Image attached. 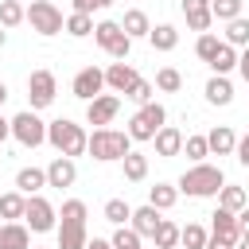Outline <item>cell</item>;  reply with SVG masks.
<instances>
[{
  "label": "cell",
  "instance_id": "cell-14",
  "mask_svg": "<svg viewBox=\"0 0 249 249\" xmlns=\"http://www.w3.org/2000/svg\"><path fill=\"white\" fill-rule=\"evenodd\" d=\"M210 237H218V241H230V245H237V237H241L237 214H233V210H226V206H218V210L210 214Z\"/></svg>",
  "mask_w": 249,
  "mask_h": 249
},
{
  "label": "cell",
  "instance_id": "cell-32",
  "mask_svg": "<svg viewBox=\"0 0 249 249\" xmlns=\"http://www.w3.org/2000/svg\"><path fill=\"white\" fill-rule=\"evenodd\" d=\"M160 93H179L183 89V74L175 70V66H163V70H156V82H152Z\"/></svg>",
  "mask_w": 249,
  "mask_h": 249
},
{
  "label": "cell",
  "instance_id": "cell-11",
  "mask_svg": "<svg viewBox=\"0 0 249 249\" xmlns=\"http://www.w3.org/2000/svg\"><path fill=\"white\" fill-rule=\"evenodd\" d=\"M70 93L82 97V101H93L97 93H105V70H97V66H82V70L74 74V82H70Z\"/></svg>",
  "mask_w": 249,
  "mask_h": 249
},
{
  "label": "cell",
  "instance_id": "cell-31",
  "mask_svg": "<svg viewBox=\"0 0 249 249\" xmlns=\"http://www.w3.org/2000/svg\"><path fill=\"white\" fill-rule=\"evenodd\" d=\"M222 39H226L230 47H237V51H241V47H249V19H245V16L230 19V23H226V35H222Z\"/></svg>",
  "mask_w": 249,
  "mask_h": 249
},
{
  "label": "cell",
  "instance_id": "cell-29",
  "mask_svg": "<svg viewBox=\"0 0 249 249\" xmlns=\"http://www.w3.org/2000/svg\"><path fill=\"white\" fill-rule=\"evenodd\" d=\"M218 206H226V210H241V206H249V195H245V187H237V183H222V191H218Z\"/></svg>",
  "mask_w": 249,
  "mask_h": 249
},
{
  "label": "cell",
  "instance_id": "cell-15",
  "mask_svg": "<svg viewBox=\"0 0 249 249\" xmlns=\"http://www.w3.org/2000/svg\"><path fill=\"white\" fill-rule=\"evenodd\" d=\"M74 179H78V163L70 160V156H54L51 163H47V187H74Z\"/></svg>",
  "mask_w": 249,
  "mask_h": 249
},
{
  "label": "cell",
  "instance_id": "cell-17",
  "mask_svg": "<svg viewBox=\"0 0 249 249\" xmlns=\"http://www.w3.org/2000/svg\"><path fill=\"white\" fill-rule=\"evenodd\" d=\"M0 249H31L27 222H0Z\"/></svg>",
  "mask_w": 249,
  "mask_h": 249
},
{
  "label": "cell",
  "instance_id": "cell-44",
  "mask_svg": "<svg viewBox=\"0 0 249 249\" xmlns=\"http://www.w3.org/2000/svg\"><path fill=\"white\" fill-rule=\"evenodd\" d=\"M237 74L249 82V47H241V51H237Z\"/></svg>",
  "mask_w": 249,
  "mask_h": 249
},
{
  "label": "cell",
  "instance_id": "cell-13",
  "mask_svg": "<svg viewBox=\"0 0 249 249\" xmlns=\"http://www.w3.org/2000/svg\"><path fill=\"white\" fill-rule=\"evenodd\" d=\"M136 82H140V74H136L132 62H109V70H105V89L109 93H128Z\"/></svg>",
  "mask_w": 249,
  "mask_h": 249
},
{
  "label": "cell",
  "instance_id": "cell-51",
  "mask_svg": "<svg viewBox=\"0 0 249 249\" xmlns=\"http://www.w3.org/2000/svg\"><path fill=\"white\" fill-rule=\"evenodd\" d=\"M4 39H8V31H4V27H0V47H4Z\"/></svg>",
  "mask_w": 249,
  "mask_h": 249
},
{
  "label": "cell",
  "instance_id": "cell-46",
  "mask_svg": "<svg viewBox=\"0 0 249 249\" xmlns=\"http://www.w3.org/2000/svg\"><path fill=\"white\" fill-rule=\"evenodd\" d=\"M86 249H113V241H105V237H89Z\"/></svg>",
  "mask_w": 249,
  "mask_h": 249
},
{
  "label": "cell",
  "instance_id": "cell-30",
  "mask_svg": "<svg viewBox=\"0 0 249 249\" xmlns=\"http://www.w3.org/2000/svg\"><path fill=\"white\" fill-rule=\"evenodd\" d=\"M62 31L74 35V39H86V35H93V16H86V12H70L66 23H62Z\"/></svg>",
  "mask_w": 249,
  "mask_h": 249
},
{
  "label": "cell",
  "instance_id": "cell-45",
  "mask_svg": "<svg viewBox=\"0 0 249 249\" xmlns=\"http://www.w3.org/2000/svg\"><path fill=\"white\" fill-rule=\"evenodd\" d=\"M237 226H241V237H249V206L237 210Z\"/></svg>",
  "mask_w": 249,
  "mask_h": 249
},
{
  "label": "cell",
  "instance_id": "cell-28",
  "mask_svg": "<svg viewBox=\"0 0 249 249\" xmlns=\"http://www.w3.org/2000/svg\"><path fill=\"white\" fill-rule=\"evenodd\" d=\"M148 202H152L156 210H171V206L179 202V187H171V183H156V187H148Z\"/></svg>",
  "mask_w": 249,
  "mask_h": 249
},
{
  "label": "cell",
  "instance_id": "cell-19",
  "mask_svg": "<svg viewBox=\"0 0 249 249\" xmlns=\"http://www.w3.org/2000/svg\"><path fill=\"white\" fill-rule=\"evenodd\" d=\"M233 144H237V132H233L230 124H218V128L206 132V148H210V156H233Z\"/></svg>",
  "mask_w": 249,
  "mask_h": 249
},
{
  "label": "cell",
  "instance_id": "cell-36",
  "mask_svg": "<svg viewBox=\"0 0 249 249\" xmlns=\"http://www.w3.org/2000/svg\"><path fill=\"white\" fill-rule=\"evenodd\" d=\"M152 241H156V249H175V245H179V226L163 218V222L156 226V233H152Z\"/></svg>",
  "mask_w": 249,
  "mask_h": 249
},
{
  "label": "cell",
  "instance_id": "cell-35",
  "mask_svg": "<svg viewBox=\"0 0 249 249\" xmlns=\"http://www.w3.org/2000/svg\"><path fill=\"white\" fill-rule=\"evenodd\" d=\"M183 156H187L191 163H202V160L210 156V148H206V136H202V132H195V136H183Z\"/></svg>",
  "mask_w": 249,
  "mask_h": 249
},
{
  "label": "cell",
  "instance_id": "cell-23",
  "mask_svg": "<svg viewBox=\"0 0 249 249\" xmlns=\"http://www.w3.org/2000/svg\"><path fill=\"white\" fill-rule=\"evenodd\" d=\"M202 93H206L210 105H230V101H233V82H230V74H214Z\"/></svg>",
  "mask_w": 249,
  "mask_h": 249
},
{
  "label": "cell",
  "instance_id": "cell-37",
  "mask_svg": "<svg viewBox=\"0 0 249 249\" xmlns=\"http://www.w3.org/2000/svg\"><path fill=\"white\" fill-rule=\"evenodd\" d=\"M128 218H132V206H128L124 198H109V202H105V222H113V226H128Z\"/></svg>",
  "mask_w": 249,
  "mask_h": 249
},
{
  "label": "cell",
  "instance_id": "cell-34",
  "mask_svg": "<svg viewBox=\"0 0 249 249\" xmlns=\"http://www.w3.org/2000/svg\"><path fill=\"white\" fill-rule=\"evenodd\" d=\"M27 19V8L19 0H0V27H19Z\"/></svg>",
  "mask_w": 249,
  "mask_h": 249
},
{
  "label": "cell",
  "instance_id": "cell-41",
  "mask_svg": "<svg viewBox=\"0 0 249 249\" xmlns=\"http://www.w3.org/2000/svg\"><path fill=\"white\" fill-rule=\"evenodd\" d=\"M124 97H128V101H136V105H144V101H152V97H156V86H152L148 78H140V82H136Z\"/></svg>",
  "mask_w": 249,
  "mask_h": 249
},
{
  "label": "cell",
  "instance_id": "cell-39",
  "mask_svg": "<svg viewBox=\"0 0 249 249\" xmlns=\"http://www.w3.org/2000/svg\"><path fill=\"white\" fill-rule=\"evenodd\" d=\"M109 241H113V249H136V245H140L144 237H140V233H136L132 226H117Z\"/></svg>",
  "mask_w": 249,
  "mask_h": 249
},
{
  "label": "cell",
  "instance_id": "cell-24",
  "mask_svg": "<svg viewBox=\"0 0 249 249\" xmlns=\"http://www.w3.org/2000/svg\"><path fill=\"white\" fill-rule=\"evenodd\" d=\"M214 74H230V70H237V47H230L226 39L218 43V51L210 54V62H206Z\"/></svg>",
  "mask_w": 249,
  "mask_h": 249
},
{
  "label": "cell",
  "instance_id": "cell-40",
  "mask_svg": "<svg viewBox=\"0 0 249 249\" xmlns=\"http://www.w3.org/2000/svg\"><path fill=\"white\" fill-rule=\"evenodd\" d=\"M218 43H222V39H218L214 31H198V43H195V54H198L202 62H210V54L218 51Z\"/></svg>",
  "mask_w": 249,
  "mask_h": 249
},
{
  "label": "cell",
  "instance_id": "cell-43",
  "mask_svg": "<svg viewBox=\"0 0 249 249\" xmlns=\"http://www.w3.org/2000/svg\"><path fill=\"white\" fill-rule=\"evenodd\" d=\"M233 156H237V163H241V167H249V132H245V136H237Z\"/></svg>",
  "mask_w": 249,
  "mask_h": 249
},
{
  "label": "cell",
  "instance_id": "cell-47",
  "mask_svg": "<svg viewBox=\"0 0 249 249\" xmlns=\"http://www.w3.org/2000/svg\"><path fill=\"white\" fill-rule=\"evenodd\" d=\"M202 249H233V245H230V241H218V237H206Z\"/></svg>",
  "mask_w": 249,
  "mask_h": 249
},
{
  "label": "cell",
  "instance_id": "cell-48",
  "mask_svg": "<svg viewBox=\"0 0 249 249\" xmlns=\"http://www.w3.org/2000/svg\"><path fill=\"white\" fill-rule=\"evenodd\" d=\"M12 136V121H4V113H0V144Z\"/></svg>",
  "mask_w": 249,
  "mask_h": 249
},
{
  "label": "cell",
  "instance_id": "cell-9",
  "mask_svg": "<svg viewBox=\"0 0 249 249\" xmlns=\"http://www.w3.org/2000/svg\"><path fill=\"white\" fill-rule=\"evenodd\" d=\"M23 222L31 233H51L58 226V210L43 198V195H27V206H23Z\"/></svg>",
  "mask_w": 249,
  "mask_h": 249
},
{
  "label": "cell",
  "instance_id": "cell-42",
  "mask_svg": "<svg viewBox=\"0 0 249 249\" xmlns=\"http://www.w3.org/2000/svg\"><path fill=\"white\" fill-rule=\"evenodd\" d=\"M74 4V12H86V16H93V12H105L113 0H70Z\"/></svg>",
  "mask_w": 249,
  "mask_h": 249
},
{
  "label": "cell",
  "instance_id": "cell-52",
  "mask_svg": "<svg viewBox=\"0 0 249 249\" xmlns=\"http://www.w3.org/2000/svg\"><path fill=\"white\" fill-rule=\"evenodd\" d=\"M136 249H144V245H136Z\"/></svg>",
  "mask_w": 249,
  "mask_h": 249
},
{
  "label": "cell",
  "instance_id": "cell-27",
  "mask_svg": "<svg viewBox=\"0 0 249 249\" xmlns=\"http://www.w3.org/2000/svg\"><path fill=\"white\" fill-rule=\"evenodd\" d=\"M23 206H27V195H19V191H4L0 195V218L4 222H19Z\"/></svg>",
  "mask_w": 249,
  "mask_h": 249
},
{
  "label": "cell",
  "instance_id": "cell-8",
  "mask_svg": "<svg viewBox=\"0 0 249 249\" xmlns=\"http://www.w3.org/2000/svg\"><path fill=\"white\" fill-rule=\"evenodd\" d=\"M12 136H16L23 148H39V144H47V121H43L35 109H23V113L12 117Z\"/></svg>",
  "mask_w": 249,
  "mask_h": 249
},
{
  "label": "cell",
  "instance_id": "cell-4",
  "mask_svg": "<svg viewBox=\"0 0 249 249\" xmlns=\"http://www.w3.org/2000/svg\"><path fill=\"white\" fill-rule=\"evenodd\" d=\"M86 140H89V132L78 124V121H70V117H58V121H47V144L58 152V156H86Z\"/></svg>",
  "mask_w": 249,
  "mask_h": 249
},
{
  "label": "cell",
  "instance_id": "cell-53",
  "mask_svg": "<svg viewBox=\"0 0 249 249\" xmlns=\"http://www.w3.org/2000/svg\"><path fill=\"white\" fill-rule=\"evenodd\" d=\"M31 249H39V245H31Z\"/></svg>",
  "mask_w": 249,
  "mask_h": 249
},
{
  "label": "cell",
  "instance_id": "cell-25",
  "mask_svg": "<svg viewBox=\"0 0 249 249\" xmlns=\"http://www.w3.org/2000/svg\"><path fill=\"white\" fill-rule=\"evenodd\" d=\"M148 43H152V51H175L179 47V31L171 23H156L148 31Z\"/></svg>",
  "mask_w": 249,
  "mask_h": 249
},
{
  "label": "cell",
  "instance_id": "cell-21",
  "mask_svg": "<svg viewBox=\"0 0 249 249\" xmlns=\"http://www.w3.org/2000/svg\"><path fill=\"white\" fill-rule=\"evenodd\" d=\"M47 187V167H19L16 171V191L19 195H39Z\"/></svg>",
  "mask_w": 249,
  "mask_h": 249
},
{
  "label": "cell",
  "instance_id": "cell-3",
  "mask_svg": "<svg viewBox=\"0 0 249 249\" xmlns=\"http://www.w3.org/2000/svg\"><path fill=\"white\" fill-rule=\"evenodd\" d=\"M222 183H226V175H222V167H214V163H191L183 175H179V195H191V198H214L218 191H222Z\"/></svg>",
  "mask_w": 249,
  "mask_h": 249
},
{
  "label": "cell",
  "instance_id": "cell-16",
  "mask_svg": "<svg viewBox=\"0 0 249 249\" xmlns=\"http://www.w3.org/2000/svg\"><path fill=\"white\" fill-rule=\"evenodd\" d=\"M179 12L187 19L191 31H210L214 16H210V0H179Z\"/></svg>",
  "mask_w": 249,
  "mask_h": 249
},
{
  "label": "cell",
  "instance_id": "cell-38",
  "mask_svg": "<svg viewBox=\"0 0 249 249\" xmlns=\"http://www.w3.org/2000/svg\"><path fill=\"white\" fill-rule=\"evenodd\" d=\"M210 16L222 19V23H230V19L241 16V0H210Z\"/></svg>",
  "mask_w": 249,
  "mask_h": 249
},
{
  "label": "cell",
  "instance_id": "cell-5",
  "mask_svg": "<svg viewBox=\"0 0 249 249\" xmlns=\"http://www.w3.org/2000/svg\"><path fill=\"white\" fill-rule=\"evenodd\" d=\"M163 124H167V109L152 97V101H144V105L132 113V121H128L124 132H128V140H140V144H144V140H152Z\"/></svg>",
  "mask_w": 249,
  "mask_h": 249
},
{
  "label": "cell",
  "instance_id": "cell-12",
  "mask_svg": "<svg viewBox=\"0 0 249 249\" xmlns=\"http://www.w3.org/2000/svg\"><path fill=\"white\" fill-rule=\"evenodd\" d=\"M117 113H121V97H117V93H97L93 101H86V121H89L93 128L113 124Z\"/></svg>",
  "mask_w": 249,
  "mask_h": 249
},
{
  "label": "cell",
  "instance_id": "cell-49",
  "mask_svg": "<svg viewBox=\"0 0 249 249\" xmlns=\"http://www.w3.org/2000/svg\"><path fill=\"white\" fill-rule=\"evenodd\" d=\"M233 249H249V237H237V245Z\"/></svg>",
  "mask_w": 249,
  "mask_h": 249
},
{
  "label": "cell",
  "instance_id": "cell-33",
  "mask_svg": "<svg viewBox=\"0 0 249 249\" xmlns=\"http://www.w3.org/2000/svg\"><path fill=\"white\" fill-rule=\"evenodd\" d=\"M206 237H210V233H206L198 222L179 226V245H183V249H202V245H206Z\"/></svg>",
  "mask_w": 249,
  "mask_h": 249
},
{
  "label": "cell",
  "instance_id": "cell-50",
  "mask_svg": "<svg viewBox=\"0 0 249 249\" xmlns=\"http://www.w3.org/2000/svg\"><path fill=\"white\" fill-rule=\"evenodd\" d=\"M4 101H8V86L0 82V105H4Z\"/></svg>",
  "mask_w": 249,
  "mask_h": 249
},
{
  "label": "cell",
  "instance_id": "cell-20",
  "mask_svg": "<svg viewBox=\"0 0 249 249\" xmlns=\"http://www.w3.org/2000/svg\"><path fill=\"white\" fill-rule=\"evenodd\" d=\"M160 214H163V210H156L152 202H148V206H136V210H132V218H128V226H132L140 237H152V233H156V226L163 222Z\"/></svg>",
  "mask_w": 249,
  "mask_h": 249
},
{
  "label": "cell",
  "instance_id": "cell-2",
  "mask_svg": "<svg viewBox=\"0 0 249 249\" xmlns=\"http://www.w3.org/2000/svg\"><path fill=\"white\" fill-rule=\"evenodd\" d=\"M86 152H89L97 163H117V160H124V156L132 152V140H128V132H124V128L105 124V128H93V132H89Z\"/></svg>",
  "mask_w": 249,
  "mask_h": 249
},
{
  "label": "cell",
  "instance_id": "cell-10",
  "mask_svg": "<svg viewBox=\"0 0 249 249\" xmlns=\"http://www.w3.org/2000/svg\"><path fill=\"white\" fill-rule=\"evenodd\" d=\"M54 93H58V82H54V74L51 70H31L27 74V109H47V105H54Z\"/></svg>",
  "mask_w": 249,
  "mask_h": 249
},
{
  "label": "cell",
  "instance_id": "cell-18",
  "mask_svg": "<svg viewBox=\"0 0 249 249\" xmlns=\"http://www.w3.org/2000/svg\"><path fill=\"white\" fill-rule=\"evenodd\" d=\"M152 144H156V156L171 160V156H179V152H183V132H179L175 124H163V128L152 136Z\"/></svg>",
  "mask_w": 249,
  "mask_h": 249
},
{
  "label": "cell",
  "instance_id": "cell-22",
  "mask_svg": "<svg viewBox=\"0 0 249 249\" xmlns=\"http://www.w3.org/2000/svg\"><path fill=\"white\" fill-rule=\"evenodd\" d=\"M121 31H124L128 39H148V31H152V19H148V12H140V8H128V12H124V19H121Z\"/></svg>",
  "mask_w": 249,
  "mask_h": 249
},
{
  "label": "cell",
  "instance_id": "cell-7",
  "mask_svg": "<svg viewBox=\"0 0 249 249\" xmlns=\"http://www.w3.org/2000/svg\"><path fill=\"white\" fill-rule=\"evenodd\" d=\"M27 23H31V31H39V35L51 39V35L62 31L66 16H62V8L51 4V0H31V4H27Z\"/></svg>",
  "mask_w": 249,
  "mask_h": 249
},
{
  "label": "cell",
  "instance_id": "cell-6",
  "mask_svg": "<svg viewBox=\"0 0 249 249\" xmlns=\"http://www.w3.org/2000/svg\"><path fill=\"white\" fill-rule=\"evenodd\" d=\"M93 43H97L105 54H113L117 62H128L132 39L121 31V23H117V19H101V23H93Z\"/></svg>",
  "mask_w": 249,
  "mask_h": 249
},
{
  "label": "cell",
  "instance_id": "cell-26",
  "mask_svg": "<svg viewBox=\"0 0 249 249\" xmlns=\"http://www.w3.org/2000/svg\"><path fill=\"white\" fill-rule=\"evenodd\" d=\"M121 171H124L128 183H144V179H148V156H144V152H128V156L121 160Z\"/></svg>",
  "mask_w": 249,
  "mask_h": 249
},
{
  "label": "cell",
  "instance_id": "cell-1",
  "mask_svg": "<svg viewBox=\"0 0 249 249\" xmlns=\"http://www.w3.org/2000/svg\"><path fill=\"white\" fill-rule=\"evenodd\" d=\"M86 202L82 198H66L62 202V210H58V226H54V233H58V249H86V241H89V233H86Z\"/></svg>",
  "mask_w": 249,
  "mask_h": 249
}]
</instances>
